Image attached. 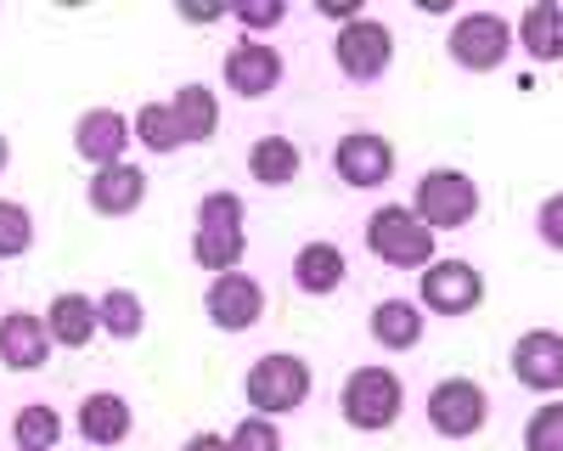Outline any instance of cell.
I'll return each instance as SVG.
<instances>
[{"instance_id": "1", "label": "cell", "mask_w": 563, "mask_h": 451, "mask_svg": "<svg viewBox=\"0 0 563 451\" xmlns=\"http://www.w3.org/2000/svg\"><path fill=\"white\" fill-rule=\"evenodd\" d=\"M249 209L238 193H209L198 204V232H192V260L209 271V277H225V271L243 265L249 249Z\"/></svg>"}, {"instance_id": "2", "label": "cell", "mask_w": 563, "mask_h": 451, "mask_svg": "<svg viewBox=\"0 0 563 451\" xmlns=\"http://www.w3.org/2000/svg\"><path fill=\"white\" fill-rule=\"evenodd\" d=\"M366 249L378 254L384 265H395V271L434 265V232H429V226H422L411 209H400V204L372 209V220H366Z\"/></svg>"}, {"instance_id": "3", "label": "cell", "mask_w": 563, "mask_h": 451, "mask_svg": "<svg viewBox=\"0 0 563 451\" xmlns=\"http://www.w3.org/2000/svg\"><path fill=\"white\" fill-rule=\"evenodd\" d=\"M400 406H406V389H400V378H395L389 367H355V373L344 378V389H339V413H344V424L361 429V435L389 429V424L400 418Z\"/></svg>"}, {"instance_id": "4", "label": "cell", "mask_w": 563, "mask_h": 451, "mask_svg": "<svg viewBox=\"0 0 563 451\" xmlns=\"http://www.w3.org/2000/svg\"><path fill=\"white\" fill-rule=\"evenodd\" d=\"M411 215L429 226V232H456V226H467L479 215V187H474V175H462V169H429L417 180V204Z\"/></svg>"}, {"instance_id": "5", "label": "cell", "mask_w": 563, "mask_h": 451, "mask_svg": "<svg viewBox=\"0 0 563 451\" xmlns=\"http://www.w3.org/2000/svg\"><path fill=\"white\" fill-rule=\"evenodd\" d=\"M310 395V367L299 355L276 350V355H260L249 367V400H254V418H282L294 413V406H305Z\"/></svg>"}, {"instance_id": "6", "label": "cell", "mask_w": 563, "mask_h": 451, "mask_svg": "<svg viewBox=\"0 0 563 451\" xmlns=\"http://www.w3.org/2000/svg\"><path fill=\"white\" fill-rule=\"evenodd\" d=\"M512 52V29L501 12H467L456 29H451V57L467 68V74H496Z\"/></svg>"}, {"instance_id": "7", "label": "cell", "mask_w": 563, "mask_h": 451, "mask_svg": "<svg viewBox=\"0 0 563 451\" xmlns=\"http://www.w3.org/2000/svg\"><path fill=\"white\" fill-rule=\"evenodd\" d=\"M490 418V395L474 384V378H440L429 389V424L445 435V440H467L479 435Z\"/></svg>"}, {"instance_id": "8", "label": "cell", "mask_w": 563, "mask_h": 451, "mask_svg": "<svg viewBox=\"0 0 563 451\" xmlns=\"http://www.w3.org/2000/svg\"><path fill=\"white\" fill-rule=\"evenodd\" d=\"M333 57H339V68H344L355 85H372V79H384L389 63H395V34H389L384 23H372V18L344 23L339 40H333Z\"/></svg>"}, {"instance_id": "9", "label": "cell", "mask_w": 563, "mask_h": 451, "mask_svg": "<svg viewBox=\"0 0 563 451\" xmlns=\"http://www.w3.org/2000/svg\"><path fill=\"white\" fill-rule=\"evenodd\" d=\"M203 310L220 333H243L260 322L265 310V288L249 277V271H225V277H209V294H203Z\"/></svg>"}, {"instance_id": "10", "label": "cell", "mask_w": 563, "mask_h": 451, "mask_svg": "<svg viewBox=\"0 0 563 451\" xmlns=\"http://www.w3.org/2000/svg\"><path fill=\"white\" fill-rule=\"evenodd\" d=\"M417 294L440 316H467L485 299V277L467 260H440V265H422V288Z\"/></svg>"}, {"instance_id": "11", "label": "cell", "mask_w": 563, "mask_h": 451, "mask_svg": "<svg viewBox=\"0 0 563 451\" xmlns=\"http://www.w3.org/2000/svg\"><path fill=\"white\" fill-rule=\"evenodd\" d=\"M333 169L350 180V187H384V180L395 175L389 135H378V130H350L344 142L333 147Z\"/></svg>"}, {"instance_id": "12", "label": "cell", "mask_w": 563, "mask_h": 451, "mask_svg": "<svg viewBox=\"0 0 563 451\" xmlns=\"http://www.w3.org/2000/svg\"><path fill=\"white\" fill-rule=\"evenodd\" d=\"M512 378L536 395L563 389V333L552 328H530L519 344H512Z\"/></svg>"}, {"instance_id": "13", "label": "cell", "mask_w": 563, "mask_h": 451, "mask_svg": "<svg viewBox=\"0 0 563 451\" xmlns=\"http://www.w3.org/2000/svg\"><path fill=\"white\" fill-rule=\"evenodd\" d=\"M45 361H52V333H45V316H34V310H7V316H0V367L40 373Z\"/></svg>"}, {"instance_id": "14", "label": "cell", "mask_w": 563, "mask_h": 451, "mask_svg": "<svg viewBox=\"0 0 563 451\" xmlns=\"http://www.w3.org/2000/svg\"><path fill=\"white\" fill-rule=\"evenodd\" d=\"M225 85L238 90V97H271V90L282 85V52L265 40H243L225 52Z\"/></svg>"}, {"instance_id": "15", "label": "cell", "mask_w": 563, "mask_h": 451, "mask_svg": "<svg viewBox=\"0 0 563 451\" xmlns=\"http://www.w3.org/2000/svg\"><path fill=\"white\" fill-rule=\"evenodd\" d=\"M74 147H79V158H90L97 169L124 164V147H130V119H124V113H113V108H90V113H79V124H74Z\"/></svg>"}, {"instance_id": "16", "label": "cell", "mask_w": 563, "mask_h": 451, "mask_svg": "<svg viewBox=\"0 0 563 451\" xmlns=\"http://www.w3.org/2000/svg\"><path fill=\"white\" fill-rule=\"evenodd\" d=\"M141 204H147V169H135L130 158L90 175V209H97V215L124 220V215H135Z\"/></svg>"}, {"instance_id": "17", "label": "cell", "mask_w": 563, "mask_h": 451, "mask_svg": "<svg viewBox=\"0 0 563 451\" xmlns=\"http://www.w3.org/2000/svg\"><path fill=\"white\" fill-rule=\"evenodd\" d=\"M45 333H52V344L63 350H85L90 339H97V299H85V294H57L52 310H45Z\"/></svg>"}, {"instance_id": "18", "label": "cell", "mask_w": 563, "mask_h": 451, "mask_svg": "<svg viewBox=\"0 0 563 451\" xmlns=\"http://www.w3.org/2000/svg\"><path fill=\"white\" fill-rule=\"evenodd\" d=\"M344 271H350V260H344L339 243H305L294 254V288L310 294V299H321V294H333L344 283Z\"/></svg>"}, {"instance_id": "19", "label": "cell", "mask_w": 563, "mask_h": 451, "mask_svg": "<svg viewBox=\"0 0 563 451\" xmlns=\"http://www.w3.org/2000/svg\"><path fill=\"white\" fill-rule=\"evenodd\" d=\"M130 400L124 395H113V389H97V395H85L79 400V435L90 440V446H119L124 435H130Z\"/></svg>"}, {"instance_id": "20", "label": "cell", "mask_w": 563, "mask_h": 451, "mask_svg": "<svg viewBox=\"0 0 563 451\" xmlns=\"http://www.w3.org/2000/svg\"><path fill=\"white\" fill-rule=\"evenodd\" d=\"M175 130H180V147H192V142H209V135L220 130V102H214V90L209 85H180L175 90Z\"/></svg>"}, {"instance_id": "21", "label": "cell", "mask_w": 563, "mask_h": 451, "mask_svg": "<svg viewBox=\"0 0 563 451\" xmlns=\"http://www.w3.org/2000/svg\"><path fill=\"white\" fill-rule=\"evenodd\" d=\"M519 45L530 52V63H563V7L558 0H536L519 18Z\"/></svg>"}, {"instance_id": "22", "label": "cell", "mask_w": 563, "mask_h": 451, "mask_svg": "<svg viewBox=\"0 0 563 451\" xmlns=\"http://www.w3.org/2000/svg\"><path fill=\"white\" fill-rule=\"evenodd\" d=\"M372 339H378L384 350H417L422 344V310L411 299H384L372 305Z\"/></svg>"}, {"instance_id": "23", "label": "cell", "mask_w": 563, "mask_h": 451, "mask_svg": "<svg viewBox=\"0 0 563 451\" xmlns=\"http://www.w3.org/2000/svg\"><path fill=\"white\" fill-rule=\"evenodd\" d=\"M299 147L288 142V135H260V142L249 147V175L260 180V187H288V180L299 175Z\"/></svg>"}, {"instance_id": "24", "label": "cell", "mask_w": 563, "mask_h": 451, "mask_svg": "<svg viewBox=\"0 0 563 451\" xmlns=\"http://www.w3.org/2000/svg\"><path fill=\"white\" fill-rule=\"evenodd\" d=\"M97 328L124 344V339H135L141 328H147V310H141V299H135L130 288H108V294L97 299Z\"/></svg>"}, {"instance_id": "25", "label": "cell", "mask_w": 563, "mask_h": 451, "mask_svg": "<svg viewBox=\"0 0 563 451\" xmlns=\"http://www.w3.org/2000/svg\"><path fill=\"white\" fill-rule=\"evenodd\" d=\"M130 135H135L141 147H153V153H175L180 147V130H175L169 102H141L135 119H130Z\"/></svg>"}, {"instance_id": "26", "label": "cell", "mask_w": 563, "mask_h": 451, "mask_svg": "<svg viewBox=\"0 0 563 451\" xmlns=\"http://www.w3.org/2000/svg\"><path fill=\"white\" fill-rule=\"evenodd\" d=\"M12 435H18V446H29V451H52L57 435H63V418L52 413V406H23L18 424H12Z\"/></svg>"}, {"instance_id": "27", "label": "cell", "mask_w": 563, "mask_h": 451, "mask_svg": "<svg viewBox=\"0 0 563 451\" xmlns=\"http://www.w3.org/2000/svg\"><path fill=\"white\" fill-rule=\"evenodd\" d=\"M34 243V215L12 198H0V260H18Z\"/></svg>"}, {"instance_id": "28", "label": "cell", "mask_w": 563, "mask_h": 451, "mask_svg": "<svg viewBox=\"0 0 563 451\" xmlns=\"http://www.w3.org/2000/svg\"><path fill=\"white\" fill-rule=\"evenodd\" d=\"M525 451H563V400H547L525 424Z\"/></svg>"}, {"instance_id": "29", "label": "cell", "mask_w": 563, "mask_h": 451, "mask_svg": "<svg viewBox=\"0 0 563 451\" xmlns=\"http://www.w3.org/2000/svg\"><path fill=\"white\" fill-rule=\"evenodd\" d=\"M225 446H231V451H282V435H276L271 418H254V413H249L238 429L225 435Z\"/></svg>"}, {"instance_id": "30", "label": "cell", "mask_w": 563, "mask_h": 451, "mask_svg": "<svg viewBox=\"0 0 563 451\" xmlns=\"http://www.w3.org/2000/svg\"><path fill=\"white\" fill-rule=\"evenodd\" d=\"M225 18H238L249 34H265V29H276L282 18H288V7H282V0H265V7H225Z\"/></svg>"}, {"instance_id": "31", "label": "cell", "mask_w": 563, "mask_h": 451, "mask_svg": "<svg viewBox=\"0 0 563 451\" xmlns=\"http://www.w3.org/2000/svg\"><path fill=\"white\" fill-rule=\"evenodd\" d=\"M536 232H541V243H547V249H558V254H563V193H552V198L541 204Z\"/></svg>"}, {"instance_id": "32", "label": "cell", "mask_w": 563, "mask_h": 451, "mask_svg": "<svg viewBox=\"0 0 563 451\" xmlns=\"http://www.w3.org/2000/svg\"><path fill=\"white\" fill-rule=\"evenodd\" d=\"M180 451H231V446H225V435H209V429H203V435H192V440H186Z\"/></svg>"}, {"instance_id": "33", "label": "cell", "mask_w": 563, "mask_h": 451, "mask_svg": "<svg viewBox=\"0 0 563 451\" xmlns=\"http://www.w3.org/2000/svg\"><path fill=\"white\" fill-rule=\"evenodd\" d=\"M180 18H186V23H220L225 7H180Z\"/></svg>"}, {"instance_id": "34", "label": "cell", "mask_w": 563, "mask_h": 451, "mask_svg": "<svg viewBox=\"0 0 563 451\" xmlns=\"http://www.w3.org/2000/svg\"><path fill=\"white\" fill-rule=\"evenodd\" d=\"M321 18H333V23H361V0H350V7H321Z\"/></svg>"}, {"instance_id": "35", "label": "cell", "mask_w": 563, "mask_h": 451, "mask_svg": "<svg viewBox=\"0 0 563 451\" xmlns=\"http://www.w3.org/2000/svg\"><path fill=\"white\" fill-rule=\"evenodd\" d=\"M7 164H12V142L0 135V175H7Z\"/></svg>"}, {"instance_id": "36", "label": "cell", "mask_w": 563, "mask_h": 451, "mask_svg": "<svg viewBox=\"0 0 563 451\" xmlns=\"http://www.w3.org/2000/svg\"><path fill=\"white\" fill-rule=\"evenodd\" d=\"M12 451H29V446H12Z\"/></svg>"}]
</instances>
